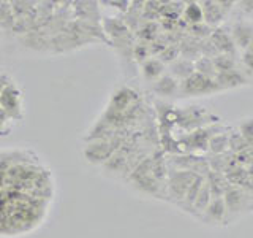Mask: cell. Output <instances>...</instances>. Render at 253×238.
<instances>
[{
  "mask_svg": "<svg viewBox=\"0 0 253 238\" xmlns=\"http://www.w3.org/2000/svg\"><path fill=\"white\" fill-rule=\"evenodd\" d=\"M152 154L147 156L144 161L131 172L130 177L125 179V182L128 186H131L141 195L165 200V189L160 186V182H158L152 175V165H154Z\"/></svg>",
  "mask_w": 253,
  "mask_h": 238,
  "instance_id": "1",
  "label": "cell"
},
{
  "mask_svg": "<svg viewBox=\"0 0 253 238\" xmlns=\"http://www.w3.org/2000/svg\"><path fill=\"white\" fill-rule=\"evenodd\" d=\"M223 200L226 206V224H234L253 211V197L244 187L229 184Z\"/></svg>",
  "mask_w": 253,
  "mask_h": 238,
  "instance_id": "2",
  "label": "cell"
},
{
  "mask_svg": "<svg viewBox=\"0 0 253 238\" xmlns=\"http://www.w3.org/2000/svg\"><path fill=\"white\" fill-rule=\"evenodd\" d=\"M196 173L192 170H172L168 169V178H166V200L177 206L182 198L185 197L190 184L193 182Z\"/></svg>",
  "mask_w": 253,
  "mask_h": 238,
  "instance_id": "3",
  "label": "cell"
},
{
  "mask_svg": "<svg viewBox=\"0 0 253 238\" xmlns=\"http://www.w3.org/2000/svg\"><path fill=\"white\" fill-rule=\"evenodd\" d=\"M218 92L223 91L215 79L206 78L196 71L180 81V97H204V95H213Z\"/></svg>",
  "mask_w": 253,
  "mask_h": 238,
  "instance_id": "4",
  "label": "cell"
},
{
  "mask_svg": "<svg viewBox=\"0 0 253 238\" xmlns=\"http://www.w3.org/2000/svg\"><path fill=\"white\" fill-rule=\"evenodd\" d=\"M0 108H2L14 122H21L24 119L22 91L14 81L8 84L2 91V94H0Z\"/></svg>",
  "mask_w": 253,
  "mask_h": 238,
  "instance_id": "5",
  "label": "cell"
},
{
  "mask_svg": "<svg viewBox=\"0 0 253 238\" xmlns=\"http://www.w3.org/2000/svg\"><path fill=\"white\" fill-rule=\"evenodd\" d=\"M237 2H200L203 11V22L211 29L221 27L229 14L236 10Z\"/></svg>",
  "mask_w": 253,
  "mask_h": 238,
  "instance_id": "6",
  "label": "cell"
},
{
  "mask_svg": "<svg viewBox=\"0 0 253 238\" xmlns=\"http://www.w3.org/2000/svg\"><path fill=\"white\" fill-rule=\"evenodd\" d=\"M139 102H142L141 95L138 91H134L131 86H119L114 89V92L111 94V99L108 103V108L117 111V113L125 115L130 108H133L134 105H138Z\"/></svg>",
  "mask_w": 253,
  "mask_h": 238,
  "instance_id": "7",
  "label": "cell"
},
{
  "mask_svg": "<svg viewBox=\"0 0 253 238\" xmlns=\"http://www.w3.org/2000/svg\"><path fill=\"white\" fill-rule=\"evenodd\" d=\"M228 30L239 53L247 50L249 45L253 42V21L249 18H239L228 27Z\"/></svg>",
  "mask_w": 253,
  "mask_h": 238,
  "instance_id": "8",
  "label": "cell"
},
{
  "mask_svg": "<svg viewBox=\"0 0 253 238\" xmlns=\"http://www.w3.org/2000/svg\"><path fill=\"white\" fill-rule=\"evenodd\" d=\"M198 222H203V224L211 226V227L228 226L226 224V206H225L223 197H212L209 206L206 208V211L203 213V216Z\"/></svg>",
  "mask_w": 253,
  "mask_h": 238,
  "instance_id": "9",
  "label": "cell"
},
{
  "mask_svg": "<svg viewBox=\"0 0 253 238\" xmlns=\"http://www.w3.org/2000/svg\"><path fill=\"white\" fill-rule=\"evenodd\" d=\"M150 91L160 99L180 97V81L166 71V73L158 78L155 83L150 84Z\"/></svg>",
  "mask_w": 253,
  "mask_h": 238,
  "instance_id": "10",
  "label": "cell"
},
{
  "mask_svg": "<svg viewBox=\"0 0 253 238\" xmlns=\"http://www.w3.org/2000/svg\"><path fill=\"white\" fill-rule=\"evenodd\" d=\"M73 19L83 22H101L103 16L100 11V2H73Z\"/></svg>",
  "mask_w": 253,
  "mask_h": 238,
  "instance_id": "11",
  "label": "cell"
},
{
  "mask_svg": "<svg viewBox=\"0 0 253 238\" xmlns=\"http://www.w3.org/2000/svg\"><path fill=\"white\" fill-rule=\"evenodd\" d=\"M209 40L213 43V46L217 48L218 54H229V56H236L237 58V53L239 51H237L233 38H231V35H229L228 27L221 26L218 29H213Z\"/></svg>",
  "mask_w": 253,
  "mask_h": 238,
  "instance_id": "12",
  "label": "cell"
},
{
  "mask_svg": "<svg viewBox=\"0 0 253 238\" xmlns=\"http://www.w3.org/2000/svg\"><path fill=\"white\" fill-rule=\"evenodd\" d=\"M215 81L221 87V91H228V89H234V87H241L249 84V79L242 73V70L239 68V63L234 70H228V71H220L217 73Z\"/></svg>",
  "mask_w": 253,
  "mask_h": 238,
  "instance_id": "13",
  "label": "cell"
},
{
  "mask_svg": "<svg viewBox=\"0 0 253 238\" xmlns=\"http://www.w3.org/2000/svg\"><path fill=\"white\" fill-rule=\"evenodd\" d=\"M139 73L146 83L152 84L162 75L166 73V65L158 58H149L139 65Z\"/></svg>",
  "mask_w": 253,
  "mask_h": 238,
  "instance_id": "14",
  "label": "cell"
},
{
  "mask_svg": "<svg viewBox=\"0 0 253 238\" xmlns=\"http://www.w3.org/2000/svg\"><path fill=\"white\" fill-rule=\"evenodd\" d=\"M204 181H206V177H204V175H196L195 179H193V182L190 184V187H188V190H187L185 197L182 198V202L177 205V208H179L180 211H184V213H187V214L192 213V208H193V205H195L196 198H198V194H200V190H201V187H203V184H204Z\"/></svg>",
  "mask_w": 253,
  "mask_h": 238,
  "instance_id": "15",
  "label": "cell"
},
{
  "mask_svg": "<svg viewBox=\"0 0 253 238\" xmlns=\"http://www.w3.org/2000/svg\"><path fill=\"white\" fill-rule=\"evenodd\" d=\"M229 129L231 127H226L223 132L211 137L208 141V146H206V153H209V156L226 154L229 151Z\"/></svg>",
  "mask_w": 253,
  "mask_h": 238,
  "instance_id": "16",
  "label": "cell"
},
{
  "mask_svg": "<svg viewBox=\"0 0 253 238\" xmlns=\"http://www.w3.org/2000/svg\"><path fill=\"white\" fill-rule=\"evenodd\" d=\"M166 71H168L169 75H172L176 79H179V81H184V79H187L190 75L195 73V65L192 60L179 58L174 60L171 65H168Z\"/></svg>",
  "mask_w": 253,
  "mask_h": 238,
  "instance_id": "17",
  "label": "cell"
},
{
  "mask_svg": "<svg viewBox=\"0 0 253 238\" xmlns=\"http://www.w3.org/2000/svg\"><path fill=\"white\" fill-rule=\"evenodd\" d=\"M206 182L209 184L212 197H223L229 186V182L223 173L212 172V170H209V173L206 175Z\"/></svg>",
  "mask_w": 253,
  "mask_h": 238,
  "instance_id": "18",
  "label": "cell"
},
{
  "mask_svg": "<svg viewBox=\"0 0 253 238\" xmlns=\"http://www.w3.org/2000/svg\"><path fill=\"white\" fill-rule=\"evenodd\" d=\"M212 200V195H211V189H209V184L204 181V184L200 190V194H198V198H196V202L193 205V208H192V213H190V216H192L193 219L196 221H200V218L203 216V213L206 211V208L209 206Z\"/></svg>",
  "mask_w": 253,
  "mask_h": 238,
  "instance_id": "19",
  "label": "cell"
},
{
  "mask_svg": "<svg viewBox=\"0 0 253 238\" xmlns=\"http://www.w3.org/2000/svg\"><path fill=\"white\" fill-rule=\"evenodd\" d=\"M14 13L11 8V2H3L0 0V30L5 34H11L14 27Z\"/></svg>",
  "mask_w": 253,
  "mask_h": 238,
  "instance_id": "20",
  "label": "cell"
},
{
  "mask_svg": "<svg viewBox=\"0 0 253 238\" xmlns=\"http://www.w3.org/2000/svg\"><path fill=\"white\" fill-rule=\"evenodd\" d=\"M193 65H195V71L196 73H200L206 78H211V79H215L217 78V68L215 65H213V60L211 58H204V56H200L195 62H193Z\"/></svg>",
  "mask_w": 253,
  "mask_h": 238,
  "instance_id": "21",
  "label": "cell"
},
{
  "mask_svg": "<svg viewBox=\"0 0 253 238\" xmlns=\"http://www.w3.org/2000/svg\"><path fill=\"white\" fill-rule=\"evenodd\" d=\"M182 19H184L188 24V26L203 22V11H201L200 2H185V8H184V14H182Z\"/></svg>",
  "mask_w": 253,
  "mask_h": 238,
  "instance_id": "22",
  "label": "cell"
},
{
  "mask_svg": "<svg viewBox=\"0 0 253 238\" xmlns=\"http://www.w3.org/2000/svg\"><path fill=\"white\" fill-rule=\"evenodd\" d=\"M250 145L242 138V135L236 130V127L229 129V153L233 154H241L242 151L249 149Z\"/></svg>",
  "mask_w": 253,
  "mask_h": 238,
  "instance_id": "23",
  "label": "cell"
},
{
  "mask_svg": "<svg viewBox=\"0 0 253 238\" xmlns=\"http://www.w3.org/2000/svg\"><path fill=\"white\" fill-rule=\"evenodd\" d=\"M212 60L218 73L220 71L234 70L237 67V63H239V60L236 59V56H229V54H217Z\"/></svg>",
  "mask_w": 253,
  "mask_h": 238,
  "instance_id": "24",
  "label": "cell"
},
{
  "mask_svg": "<svg viewBox=\"0 0 253 238\" xmlns=\"http://www.w3.org/2000/svg\"><path fill=\"white\" fill-rule=\"evenodd\" d=\"M236 130L242 135V138L249 143L250 146H253V116L242 118L236 125Z\"/></svg>",
  "mask_w": 253,
  "mask_h": 238,
  "instance_id": "25",
  "label": "cell"
},
{
  "mask_svg": "<svg viewBox=\"0 0 253 238\" xmlns=\"http://www.w3.org/2000/svg\"><path fill=\"white\" fill-rule=\"evenodd\" d=\"M14 125H16V122L5 113L2 108H0V138L11 135Z\"/></svg>",
  "mask_w": 253,
  "mask_h": 238,
  "instance_id": "26",
  "label": "cell"
},
{
  "mask_svg": "<svg viewBox=\"0 0 253 238\" xmlns=\"http://www.w3.org/2000/svg\"><path fill=\"white\" fill-rule=\"evenodd\" d=\"M100 5H108L111 8H114V10H117L119 13L126 14V11L130 10L131 2H100Z\"/></svg>",
  "mask_w": 253,
  "mask_h": 238,
  "instance_id": "27",
  "label": "cell"
},
{
  "mask_svg": "<svg viewBox=\"0 0 253 238\" xmlns=\"http://www.w3.org/2000/svg\"><path fill=\"white\" fill-rule=\"evenodd\" d=\"M236 8H237V10H241L244 16H252L253 14V2H237Z\"/></svg>",
  "mask_w": 253,
  "mask_h": 238,
  "instance_id": "28",
  "label": "cell"
},
{
  "mask_svg": "<svg viewBox=\"0 0 253 238\" xmlns=\"http://www.w3.org/2000/svg\"><path fill=\"white\" fill-rule=\"evenodd\" d=\"M10 83H13V78L8 73H5V71H0V94H2V91Z\"/></svg>",
  "mask_w": 253,
  "mask_h": 238,
  "instance_id": "29",
  "label": "cell"
}]
</instances>
